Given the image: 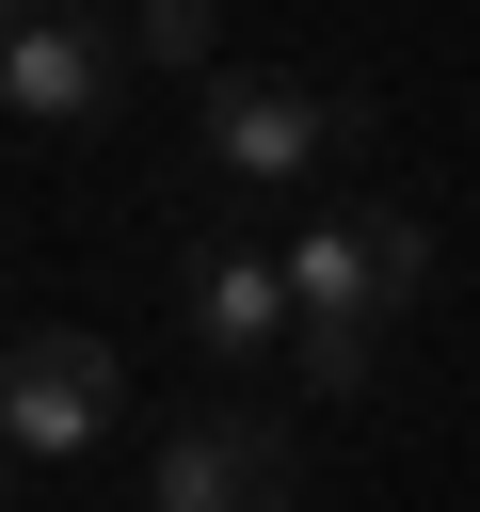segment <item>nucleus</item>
Returning <instances> with one entry per match:
<instances>
[{"mask_svg": "<svg viewBox=\"0 0 480 512\" xmlns=\"http://www.w3.org/2000/svg\"><path fill=\"white\" fill-rule=\"evenodd\" d=\"M112 80H128V48H112L80 0H16V32H0V112H16V128H96Z\"/></svg>", "mask_w": 480, "mask_h": 512, "instance_id": "nucleus-4", "label": "nucleus"}, {"mask_svg": "<svg viewBox=\"0 0 480 512\" xmlns=\"http://www.w3.org/2000/svg\"><path fill=\"white\" fill-rule=\"evenodd\" d=\"M128 64H208V0H128Z\"/></svg>", "mask_w": 480, "mask_h": 512, "instance_id": "nucleus-7", "label": "nucleus"}, {"mask_svg": "<svg viewBox=\"0 0 480 512\" xmlns=\"http://www.w3.org/2000/svg\"><path fill=\"white\" fill-rule=\"evenodd\" d=\"M144 512H288V432L240 400H192L144 432Z\"/></svg>", "mask_w": 480, "mask_h": 512, "instance_id": "nucleus-3", "label": "nucleus"}, {"mask_svg": "<svg viewBox=\"0 0 480 512\" xmlns=\"http://www.w3.org/2000/svg\"><path fill=\"white\" fill-rule=\"evenodd\" d=\"M112 416H128V368H112V336H80V320H32V336L0 352V432H16V464H80Z\"/></svg>", "mask_w": 480, "mask_h": 512, "instance_id": "nucleus-2", "label": "nucleus"}, {"mask_svg": "<svg viewBox=\"0 0 480 512\" xmlns=\"http://www.w3.org/2000/svg\"><path fill=\"white\" fill-rule=\"evenodd\" d=\"M192 336H208V368L240 384V368H272V352H304V304H288V256H192Z\"/></svg>", "mask_w": 480, "mask_h": 512, "instance_id": "nucleus-6", "label": "nucleus"}, {"mask_svg": "<svg viewBox=\"0 0 480 512\" xmlns=\"http://www.w3.org/2000/svg\"><path fill=\"white\" fill-rule=\"evenodd\" d=\"M432 288V224L416 208H352V224H304L288 240V304H304V384L320 400H352L368 368H384V320Z\"/></svg>", "mask_w": 480, "mask_h": 512, "instance_id": "nucleus-1", "label": "nucleus"}, {"mask_svg": "<svg viewBox=\"0 0 480 512\" xmlns=\"http://www.w3.org/2000/svg\"><path fill=\"white\" fill-rule=\"evenodd\" d=\"M336 128H352V112H336L320 80H272V64L208 80V160H224V176H320Z\"/></svg>", "mask_w": 480, "mask_h": 512, "instance_id": "nucleus-5", "label": "nucleus"}]
</instances>
